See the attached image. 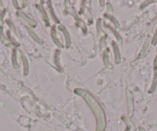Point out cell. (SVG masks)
Segmentation results:
<instances>
[]
</instances>
